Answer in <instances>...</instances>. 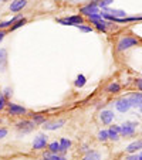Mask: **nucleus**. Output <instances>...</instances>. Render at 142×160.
Listing matches in <instances>:
<instances>
[{
  "mask_svg": "<svg viewBox=\"0 0 142 160\" xmlns=\"http://www.w3.org/2000/svg\"><path fill=\"white\" fill-rule=\"evenodd\" d=\"M136 126H138V123L136 122H125L124 125H121V132H119V135L122 136H132L134 133H135L136 130Z\"/></svg>",
  "mask_w": 142,
  "mask_h": 160,
  "instance_id": "f03ea898",
  "label": "nucleus"
},
{
  "mask_svg": "<svg viewBox=\"0 0 142 160\" xmlns=\"http://www.w3.org/2000/svg\"><path fill=\"white\" fill-rule=\"evenodd\" d=\"M114 118H115V115L112 111H103L100 113V119L104 125H111L112 121H114Z\"/></svg>",
  "mask_w": 142,
  "mask_h": 160,
  "instance_id": "1a4fd4ad",
  "label": "nucleus"
},
{
  "mask_svg": "<svg viewBox=\"0 0 142 160\" xmlns=\"http://www.w3.org/2000/svg\"><path fill=\"white\" fill-rule=\"evenodd\" d=\"M90 21L91 23H94V21H98V20H103V16H101V13H97V14H92V16H90Z\"/></svg>",
  "mask_w": 142,
  "mask_h": 160,
  "instance_id": "cd10ccee",
  "label": "nucleus"
},
{
  "mask_svg": "<svg viewBox=\"0 0 142 160\" xmlns=\"http://www.w3.org/2000/svg\"><path fill=\"white\" fill-rule=\"evenodd\" d=\"M26 21H27V20H26V18H18V20L16 21L14 24L12 26V30H16V28L21 27V26H23V24H26Z\"/></svg>",
  "mask_w": 142,
  "mask_h": 160,
  "instance_id": "a878e982",
  "label": "nucleus"
},
{
  "mask_svg": "<svg viewBox=\"0 0 142 160\" xmlns=\"http://www.w3.org/2000/svg\"><path fill=\"white\" fill-rule=\"evenodd\" d=\"M103 13H107V14L112 16V17H117V18H127V13L124 10H115V9H103Z\"/></svg>",
  "mask_w": 142,
  "mask_h": 160,
  "instance_id": "9b49d317",
  "label": "nucleus"
},
{
  "mask_svg": "<svg viewBox=\"0 0 142 160\" xmlns=\"http://www.w3.org/2000/svg\"><path fill=\"white\" fill-rule=\"evenodd\" d=\"M45 145H47V136L39 135L33 142V149L34 150H41V149L45 148Z\"/></svg>",
  "mask_w": 142,
  "mask_h": 160,
  "instance_id": "0eeeda50",
  "label": "nucleus"
},
{
  "mask_svg": "<svg viewBox=\"0 0 142 160\" xmlns=\"http://www.w3.org/2000/svg\"><path fill=\"white\" fill-rule=\"evenodd\" d=\"M139 160H142V152L139 153Z\"/></svg>",
  "mask_w": 142,
  "mask_h": 160,
  "instance_id": "e433bc0d",
  "label": "nucleus"
},
{
  "mask_svg": "<svg viewBox=\"0 0 142 160\" xmlns=\"http://www.w3.org/2000/svg\"><path fill=\"white\" fill-rule=\"evenodd\" d=\"M34 126H36V125L33 123V121H20L17 125H16L17 130H20V132H23V133L31 132V130L34 129Z\"/></svg>",
  "mask_w": 142,
  "mask_h": 160,
  "instance_id": "39448f33",
  "label": "nucleus"
},
{
  "mask_svg": "<svg viewBox=\"0 0 142 160\" xmlns=\"http://www.w3.org/2000/svg\"><path fill=\"white\" fill-rule=\"evenodd\" d=\"M119 132H121V126H118V125L111 126L108 129V139L118 140V139H119Z\"/></svg>",
  "mask_w": 142,
  "mask_h": 160,
  "instance_id": "ddd939ff",
  "label": "nucleus"
},
{
  "mask_svg": "<svg viewBox=\"0 0 142 160\" xmlns=\"http://www.w3.org/2000/svg\"><path fill=\"white\" fill-rule=\"evenodd\" d=\"M129 103L131 106H134V108H139L142 103V92H138V94H132L129 98Z\"/></svg>",
  "mask_w": 142,
  "mask_h": 160,
  "instance_id": "4468645a",
  "label": "nucleus"
},
{
  "mask_svg": "<svg viewBox=\"0 0 142 160\" xmlns=\"http://www.w3.org/2000/svg\"><path fill=\"white\" fill-rule=\"evenodd\" d=\"M66 123V121L64 119H60V121H57V122H44V129L45 130H55V129H58V128H61L63 125Z\"/></svg>",
  "mask_w": 142,
  "mask_h": 160,
  "instance_id": "f8f14e48",
  "label": "nucleus"
},
{
  "mask_svg": "<svg viewBox=\"0 0 142 160\" xmlns=\"http://www.w3.org/2000/svg\"><path fill=\"white\" fill-rule=\"evenodd\" d=\"M6 135H7V129H3V128H0V139L6 138Z\"/></svg>",
  "mask_w": 142,
  "mask_h": 160,
  "instance_id": "2f4dec72",
  "label": "nucleus"
},
{
  "mask_svg": "<svg viewBox=\"0 0 142 160\" xmlns=\"http://www.w3.org/2000/svg\"><path fill=\"white\" fill-rule=\"evenodd\" d=\"M85 82H87L85 77L82 75V74H80V75L77 77V79H76V82H74V84H76V87H77V88H82V87L85 85Z\"/></svg>",
  "mask_w": 142,
  "mask_h": 160,
  "instance_id": "5701e85b",
  "label": "nucleus"
},
{
  "mask_svg": "<svg viewBox=\"0 0 142 160\" xmlns=\"http://www.w3.org/2000/svg\"><path fill=\"white\" fill-rule=\"evenodd\" d=\"M44 160H67L64 156H60L57 153H45L44 154Z\"/></svg>",
  "mask_w": 142,
  "mask_h": 160,
  "instance_id": "412c9836",
  "label": "nucleus"
},
{
  "mask_svg": "<svg viewBox=\"0 0 142 160\" xmlns=\"http://www.w3.org/2000/svg\"><path fill=\"white\" fill-rule=\"evenodd\" d=\"M98 139L100 140H107L108 139V130H105V129H103V130H100V133H98Z\"/></svg>",
  "mask_w": 142,
  "mask_h": 160,
  "instance_id": "bb28decb",
  "label": "nucleus"
},
{
  "mask_svg": "<svg viewBox=\"0 0 142 160\" xmlns=\"http://www.w3.org/2000/svg\"><path fill=\"white\" fill-rule=\"evenodd\" d=\"M7 62V51L6 48H0V68L3 70Z\"/></svg>",
  "mask_w": 142,
  "mask_h": 160,
  "instance_id": "a211bd4d",
  "label": "nucleus"
},
{
  "mask_svg": "<svg viewBox=\"0 0 142 160\" xmlns=\"http://www.w3.org/2000/svg\"><path fill=\"white\" fill-rule=\"evenodd\" d=\"M27 4V0H13L12 4H10V12L17 13L20 10H23Z\"/></svg>",
  "mask_w": 142,
  "mask_h": 160,
  "instance_id": "9d476101",
  "label": "nucleus"
},
{
  "mask_svg": "<svg viewBox=\"0 0 142 160\" xmlns=\"http://www.w3.org/2000/svg\"><path fill=\"white\" fill-rule=\"evenodd\" d=\"M10 95H12V89H10V88H6V89H4V95H3V97L4 98H9Z\"/></svg>",
  "mask_w": 142,
  "mask_h": 160,
  "instance_id": "72a5a7b5",
  "label": "nucleus"
},
{
  "mask_svg": "<svg viewBox=\"0 0 142 160\" xmlns=\"http://www.w3.org/2000/svg\"><path fill=\"white\" fill-rule=\"evenodd\" d=\"M114 0H101V3L98 4V7H101V9H105V7H108L109 4L112 3Z\"/></svg>",
  "mask_w": 142,
  "mask_h": 160,
  "instance_id": "c85d7f7f",
  "label": "nucleus"
},
{
  "mask_svg": "<svg viewBox=\"0 0 142 160\" xmlns=\"http://www.w3.org/2000/svg\"><path fill=\"white\" fill-rule=\"evenodd\" d=\"M78 30H81V31H84V33H91V27L90 26H82V24H78V26H76Z\"/></svg>",
  "mask_w": 142,
  "mask_h": 160,
  "instance_id": "c756f323",
  "label": "nucleus"
},
{
  "mask_svg": "<svg viewBox=\"0 0 142 160\" xmlns=\"http://www.w3.org/2000/svg\"><path fill=\"white\" fill-rule=\"evenodd\" d=\"M4 36H6V33H4V31H0V41L4 38Z\"/></svg>",
  "mask_w": 142,
  "mask_h": 160,
  "instance_id": "c9c22d12",
  "label": "nucleus"
},
{
  "mask_svg": "<svg viewBox=\"0 0 142 160\" xmlns=\"http://www.w3.org/2000/svg\"><path fill=\"white\" fill-rule=\"evenodd\" d=\"M44 122H45L44 116H41V115H33V123L34 125H40V123H44Z\"/></svg>",
  "mask_w": 142,
  "mask_h": 160,
  "instance_id": "393cba45",
  "label": "nucleus"
},
{
  "mask_svg": "<svg viewBox=\"0 0 142 160\" xmlns=\"http://www.w3.org/2000/svg\"><path fill=\"white\" fill-rule=\"evenodd\" d=\"M119 91H121V85L118 84V82H111L107 87V92H109V94H117Z\"/></svg>",
  "mask_w": 142,
  "mask_h": 160,
  "instance_id": "f3484780",
  "label": "nucleus"
},
{
  "mask_svg": "<svg viewBox=\"0 0 142 160\" xmlns=\"http://www.w3.org/2000/svg\"><path fill=\"white\" fill-rule=\"evenodd\" d=\"M49 150H50V153H60L61 152V149H60V143L58 142H53V143H50L49 145Z\"/></svg>",
  "mask_w": 142,
  "mask_h": 160,
  "instance_id": "4be33fe9",
  "label": "nucleus"
},
{
  "mask_svg": "<svg viewBox=\"0 0 142 160\" xmlns=\"http://www.w3.org/2000/svg\"><path fill=\"white\" fill-rule=\"evenodd\" d=\"M57 21L63 26H78L82 24V17L81 16H70L66 18H58Z\"/></svg>",
  "mask_w": 142,
  "mask_h": 160,
  "instance_id": "7ed1b4c3",
  "label": "nucleus"
},
{
  "mask_svg": "<svg viewBox=\"0 0 142 160\" xmlns=\"http://www.w3.org/2000/svg\"><path fill=\"white\" fill-rule=\"evenodd\" d=\"M7 108H9V112L12 115H24L26 112H27V109L24 106H20L17 103H12V102L7 103Z\"/></svg>",
  "mask_w": 142,
  "mask_h": 160,
  "instance_id": "423d86ee",
  "label": "nucleus"
},
{
  "mask_svg": "<svg viewBox=\"0 0 142 160\" xmlns=\"http://www.w3.org/2000/svg\"><path fill=\"white\" fill-rule=\"evenodd\" d=\"M125 160H139V154H131V156H128Z\"/></svg>",
  "mask_w": 142,
  "mask_h": 160,
  "instance_id": "473e14b6",
  "label": "nucleus"
},
{
  "mask_svg": "<svg viewBox=\"0 0 142 160\" xmlns=\"http://www.w3.org/2000/svg\"><path fill=\"white\" fill-rule=\"evenodd\" d=\"M136 88H138L139 91H142V79H136Z\"/></svg>",
  "mask_w": 142,
  "mask_h": 160,
  "instance_id": "f704fd0d",
  "label": "nucleus"
},
{
  "mask_svg": "<svg viewBox=\"0 0 142 160\" xmlns=\"http://www.w3.org/2000/svg\"><path fill=\"white\" fill-rule=\"evenodd\" d=\"M136 44H138V40H136L135 37L125 36L118 41L117 48H118V51H125V50L131 48V47H134V45H136Z\"/></svg>",
  "mask_w": 142,
  "mask_h": 160,
  "instance_id": "f257e3e1",
  "label": "nucleus"
},
{
  "mask_svg": "<svg viewBox=\"0 0 142 160\" xmlns=\"http://www.w3.org/2000/svg\"><path fill=\"white\" fill-rule=\"evenodd\" d=\"M4 105H6V98L3 97V94L0 92V111L4 108Z\"/></svg>",
  "mask_w": 142,
  "mask_h": 160,
  "instance_id": "7c9ffc66",
  "label": "nucleus"
},
{
  "mask_svg": "<svg viewBox=\"0 0 142 160\" xmlns=\"http://www.w3.org/2000/svg\"><path fill=\"white\" fill-rule=\"evenodd\" d=\"M18 20V17H13L12 20H7V21H3V23H0V28H6V27H10L12 24H14L16 21Z\"/></svg>",
  "mask_w": 142,
  "mask_h": 160,
  "instance_id": "b1692460",
  "label": "nucleus"
},
{
  "mask_svg": "<svg viewBox=\"0 0 142 160\" xmlns=\"http://www.w3.org/2000/svg\"><path fill=\"white\" fill-rule=\"evenodd\" d=\"M94 26H95V28H97V30H100V31H105L107 30V26L109 24V23H107L105 20H98V21H94L92 23Z\"/></svg>",
  "mask_w": 142,
  "mask_h": 160,
  "instance_id": "aec40b11",
  "label": "nucleus"
},
{
  "mask_svg": "<svg viewBox=\"0 0 142 160\" xmlns=\"http://www.w3.org/2000/svg\"><path fill=\"white\" fill-rule=\"evenodd\" d=\"M58 143H60V149H61L60 153H66V152L70 149V146H71V142H70L68 139H66V138H63Z\"/></svg>",
  "mask_w": 142,
  "mask_h": 160,
  "instance_id": "6ab92c4d",
  "label": "nucleus"
},
{
  "mask_svg": "<svg viewBox=\"0 0 142 160\" xmlns=\"http://www.w3.org/2000/svg\"><path fill=\"white\" fill-rule=\"evenodd\" d=\"M139 109H141V112H142V103H141V106H139Z\"/></svg>",
  "mask_w": 142,
  "mask_h": 160,
  "instance_id": "4c0bfd02",
  "label": "nucleus"
},
{
  "mask_svg": "<svg viewBox=\"0 0 142 160\" xmlns=\"http://www.w3.org/2000/svg\"><path fill=\"white\" fill-rule=\"evenodd\" d=\"M0 2H3V0H0Z\"/></svg>",
  "mask_w": 142,
  "mask_h": 160,
  "instance_id": "58836bf2",
  "label": "nucleus"
},
{
  "mask_svg": "<svg viewBox=\"0 0 142 160\" xmlns=\"http://www.w3.org/2000/svg\"><path fill=\"white\" fill-rule=\"evenodd\" d=\"M81 13L85 16H92V14H97V13H100V7H98V3L97 0H94V2H91L90 4H87V6H84L81 9Z\"/></svg>",
  "mask_w": 142,
  "mask_h": 160,
  "instance_id": "20e7f679",
  "label": "nucleus"
},
{
  "mask_svg": "<svg viewBox=\"0 0 142 160\" xmlns=\"http://www.w3.org/2000/svg\"><path fill=\"white\" fill-rule=\"evenodd\" d=\"M82 160H101V154L95 150H90V152H87V154L84 156Z\"/></svg>",
  "mask_w": 142,
  "mask_h": 160,
  "instance_id": "dca6fc26",
  "label": "nucleus"
},
{
  "mask_svg": "<svg viewBox=\"0 0 142 160\" xmlns=\"http://www.w3.org/2000/svg\"><path fill=\"white\" fill-rule=\"evenodd\" d=\"M115 106H117V109H118L119 112L125 113V112H128V111H129V108H131L129 99H128V98H121V99H118V101H117Z\"/></svg>",
  "mask_w": 142,
  "mask_h": 160,
  "instance_id": "6e6552de",
  "label": "nucleus"
},
{
  "mask_svg": "<svg viewBox=\"0 0 142 160\" xmlns=\"http://www.w3.org/2000/svg\"><path fill=\"white\" fill-rule=\"evenodd\" d=\"M142 149V139L141 140H135V142H132L129 146L127 148V152L128 153H131V154H134V153H136L138 150H141Z\"/></svg>",
  "mask_w": 142,
  "mask_h": 160,
  "instance_id": "2eb2a0df",
  "label": "nucleus"
}]
</instances>
